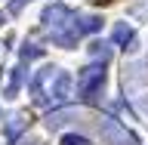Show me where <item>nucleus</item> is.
<instances>
[{"instance_id": "6e6552de", "label": "nucleus", "mask_w": 148, "mask_h": 145, "mask_svg": "<svg viewBox=\"0 0 148 145\" xmlns=\"http://www.w3.org/2000/svg\"><path fill=\"white\" fill-rule=\"evenodd\" d=\"M68 118H74V108H62V111H49L46 114V127L49 130H59L62 124H68Z\"/></svg>"}, {"instance_id": "0eeeda50", "label": "nucleus", "mask_w": 148, "mask_h": 145, "mask_svg": "<svg viewBox=\"0 0 148 145\" xmlns=\"http://www.w3.org/2000/svg\"><path fill=\"white\" fill-rule=\"evenodd\" d=\"M111 40H114V43H120L123 49H127V43H133V28H130L127 22H117V25H114V31H111Z\"/></svg>"}, {"instance_id": "1a4fd4ad", "label": "nucleus", "mask_w": 148, "mask_h": 145, "mask_svg": "<svg viewBox=\"0 0 148 145\" xmlns=\"http://www.w3.org/2000/svg\"><path fill=\"white\" fill-rule=\"evenodd\" d=\"M90 53H92V59H96V62H102V65L111 62V46H108V43H99V40H96V43L90 46Z\"/></svg>"}, {"instance_id": "ddd939ff", "label": "nucleus", "mask_w": 148, "mask_h": 145, "mask_svg": "<svg viewBox=\"0 0 148 145\" xmlns=\"http://www.w3.org/2000/svg\"><path fill=\"white\" fill-rule=\"evenodd\" d=\"M136 105H139V111L148 118V99H136Z\"/></svg>"}, {"instance_id": "f8f14e48", "label": "nucleus", "mask_w": 148, "mask_h": 145, "mask_svg": "<svg viewBox=\"0 0 148 145\" xmlns=\"http://www.w3.org/2000/svg\"><path fill=\"white\" fill-rule=\"evenodd\" d=\"M59 145H90V142H86L83 136H77V133H65V136H62V142H59Z\"/></svg>"}, {"instance_id": "20e7f679", "label": "nucleus", "mask_w": 148, "mask_h": 145, "mask_svg": "<svg viewBox=\"0 0 148 145\" xmlns=\"http://www.w3.org/2000/svg\"><path fill=\"white\" fill-rule=\"evenodd\" d=\"M99 133H102V142L105 145H139V136L130 133V130L123 127L117 118H111V114H105V118L99 120Z\"/></svg>"}, {"instance_id": "f257e3e1", "label": "nucleus", "mask_w": 148, "mask_h": 145, "mask_svg": "<svg viewBox=\"0 0 148 145\" xmlns=\"http://www.w3.org/2000/svg\"><path fill=\"white\" fill-rule=\"evenodd\" d=\"M74 90V80L71 74L65 71V68H43V71L34 74V80H31V96H34V105L40 108H59L68 102Z\"/></svg>"}, {"instance_id": "9b49d317", "label": "nucleus", "mask_w": 148, "mask_h": 145, "mask_svg": "<svg viewBox=\"0 0 148 145\" xmlns=\"http://www.w3.org/2000/svg\"><path fill=\"white\" fill-rule=\"evenodd\" d=\"M37 56H43V49L34 43H25L22 46V62H31V59H37Z\"/></svg>"}, {"instance_id": "423d86ee", "label": "nucleus", "mask_w": 148, "mask_h": 145, "mask_svg": "<svg viewBox=\"0 0 148 145\" xmlns=\"http://www.w3.org/2000/svg\"><path fill=\"white\" fill-rule=\"evenodd\" d=\"M25 118H28L25 111H16V114L6 120V139H9V142H16V139H18V133L28 127V120H25Z\"/></svg>"}, {"instance_id": "9d476101", "label": "nucleus", "mask_w": 148, "mask_h": 145, "mask_svg": "<svg viewBox=\"0 0 148 145\" xmlns=\"http://www.w3.org/2000/svg\"><path fill=\"white\" fill-rule=\"evenodd\" d=\"M22 77H25V68H22V65H18V68H12V77H9V87H6V99H12V96L18 93Z\"/></svg>"}, {"instance_id": "f03ea898", "label": "nucleus", "mask_w": 148, "mask_h": 145, "mask_svg": "<svg viewBox=\"0 0 148 145\" xmlns=\"http://www.w3.org/2000/svg\"><path fill=\"white\" fill-rule=\"evenodd\" d=\"M43 28L46 34L53 37V43L65 46V49H74L80 34H77V28H74V12L62 3H49L43 9Z\"/></svg>"}, {"instance_id": "7ed1b4c3", "label": "nucleus", "mask_w": 148, "mask_h": 145, "mask_svg": "<svg viewBox=\"0 0 148 145\" xmlns=\"http://www.w3.org/2000/svg\"><path fill=\"white\" fill-rule=\"evenodd\" d=\"M102 87H105V65L102 62H90L86 68H80L77 74V93L83 102H96Z\"/></svg>"}, {"instance_id": "4468645a", "label": "nucleus", "mask_w": 148, "mask_h": 145, "mask_svg": "<svg viewBox=\"0 0 148 145\" xmlns=\"http://www.w3.org/2000/svg\"><path fill=\"white\" fill-rule=\"evenodd\" d=\"M16 145H34V139H16Z\"/></svg>"}, {"instance_id": "39448f33", "label": "nucleus", "mask_w": 148, "mask_h": 145, "mask_svg": "<svg viewBox=\"0 0 148 145\" xmlns=\"http://www.w3.org/2000/svg\"><path fill=\"white\" fill-rule=\"evenodd\" d=\"M74 28H77V34H96L102 28V19H96V16H77L74 12Z\"/></svg>"}]
</instances>
